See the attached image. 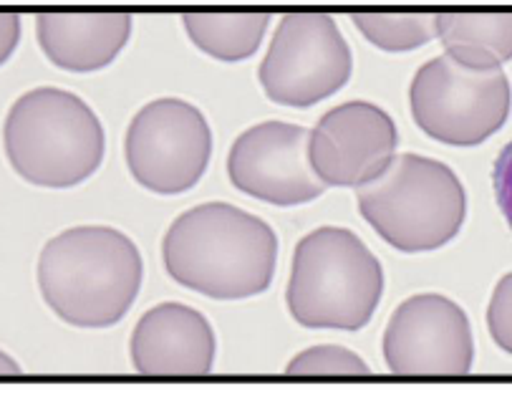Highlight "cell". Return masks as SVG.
Masks as SVG:
<instances>
[{"label":"cell","instance_id":"cell-6","mask_svg":"<svg viewBox=\"0 0 512 414\" xmlns=\"http://www.w3.org/2000/svg\"><path fill=\"white\" fill-rule=\"evenodd\" d=\"M409 107L427 137L452 147H477L507 122L510 79L502 69H477L442 54L417 71Z\"/></svg>","mask_w":512,"mask_h":414},{"label":"cell","instance_id":"cell-12","mask_svg":"<svg viewBox=\"0 0 512 414\" xmlns=\"http://www.w3.org/2000/svg\"><path fill=\"white\" fill-rule=\"evenodd\" d=\"M134 369L144 377H205L215 364V334L200 311L159 303L132 334Z\"/></svg>","mask_w":512,"mask_h":414},{"label":"cell","instance_id":"cell-11","mask_svg":"<svg viewBox=\"0 0 512 414\" xmlns=\"http://www.w3.org/2000/svg\"><path fill=\"white\" fill-rule=\"evenodd\" d=\"M396 124L369 101H349L321 117L308 142L311 167L326 187H361L394 157Z\"/></svg>","mask_w":512,"mask_h":414},{"label":"cell","instance_id":"cell-3","mask_svg":"<svg viewBox=\"0 0 512 414\" xmlns=\"http://www.w3.org/2000/svg\"><path fill=\"white\" fill-rule=\"evenodd\" d=\"M13 170L36 187L64 190L89 180L104 160V129L76 94L41 86L23 94L3 124Z\"/></svg>","mask_w":512,"mask_h":414},{"label":"cell","instance_id":"cell-4","mask_svg":"<svg viewBox=\"0 0 512 414\" xmlns=\"http://www.w3.org/2000/svg\"><path fill=\"white\" fill-rule=\"evenodd\" d=\"M366 223L402 253H427L460 233L467 197L460 177L422 154H394L389 165L356 187Z\"/></svg>","mask_w":512,"mask_h":414},{"label":"cell","instance_id":"cell-7","mask_svg":"<svg viewBox=\"0 0 512 414\" xmlns=\"http://www.w3.org/2000/svg\"><path fill=\"white\" fill-rule=\"evenodd\" d=\"M351 48L326 13H288L260 64V86L280 107L306 109L344 89Z\"/></svg>","mask_w":512,"mask_h":414},{"label":"cell","instance_id":"cell-1","mask_svg":"<svg viewBox=\"0 0 512 414\" xmlns=\"http://www.w3.org/2000/svg\"><path fill=\"white\" fill-rule=\"evenodd\" d=\"M164 268L180 286L217 301L263 293L275 276L278 235L227 202L187 210L162 240Z\"/></svg>","mask_w":512,"mask_h":414},{"label":"cell","instance_id":"cell-5","mask_svg":"<svg viewBox=\"0 0 512 414\" xmlns=\"http://www.w3.org/2000/svg\"><path fill=\"white\" fill-rule=\"evenodd\" d=\"M381 291L379 258L351 230L318 228L296 245L286 301L306 329H364Z\"/></svg>","mask_w":512,"mask_h":414},{"label":"cell","instance_id":"cell-20","mask_svg":"<svg viewBox=\"0 0 512 414\" xmlns=\"http://www.w3.org/2000/svg\"><path fill=\"white\" fill-rule=\"evenodd\" d=\"M21 41V18L16 13H0V66L6 64Z\"/></svg>","mask_w":512,"mask_h":414},{"label":"cell","instance_id":"cell-13","mask_svg":"<svg viewBox=\"0 0 512 414\" xmlns=\"http://www.w3.org/2000/svg\"><path fill=\"white\" fill-rule=\"evenodd\" d=\"M43 54L66 71H99L117 59L132 36L127 13H41L36 18Z\"/></svg>","mask_w":512,"mask_h":414},{"label":"cell","instance_id":"cell-8","mask_svg":"<svg viewBox=\"0 0 512 414\" xmlns=\"http://www.w3.org/2000/svg\"><path fill=\"white\" fill-rule=\"evenodd\" d=\"M124 154L139 185L157 195H180L195 187L210 165V124L190 101H149L129 124Z\"/></svg>","mask_w":512,"mask_h":414},{"label":"cell","instance_id":"cell-9","mask_svg":"<svg viewBox=\"0 0 512 414\" xmlns=\"http://www.w3.org/2000/svg\"><path fill=\"white\" fill-rule=\"evenodd\" d=\"M384 361L396 377H465L475 361L470 319L439 293L407 298L384 331Z\"/></svg>","mask_w":512,"mask_h":414},{"label":"cell","instance_id":"cell-2","mask_svg":"<svg viewBox=\"0 0 512 414\" xmlns=\"http://www.w3.org/2000/svg\"><path fill=\"white\" fill-rule=\"evenodd\" d=\"M38 288L61 321L106 329L124 319L142 288V255L114 228H71L43 245Z\"/></svg>","mask_w":512,"mask_h":414},{"label":"cell","instance_id":"cell-15","mask_svg":"<svg viewBox=\"0 0 512 414\" xmlns=\"http://www.w3.org/2000/svg\"><path fill=\"white\" fill-rule=\"evenodd\" d=\"M192 43L220 61H243L258 51L270 18L265 13H187Z\"/></svg>","mask_w":512,"mask_h":414},{"label":"cell","instance_id":"cell-10","mask_svg":"<svg viewBox=\"0 0 512 414\" xmlns=\"http://www.w3.org/2000/svg\"><path fill=\"white\" fill-rule=\"evenodd\" d=\"M308 142L311 132L298 124H255L230 149V182L245 195L278 207L316 200L326 192V185L311 167Z\"/></svg>","mask_w":512,"mask_h":414},{"label":"cell","instance_id":"cell-16","mask_svg":"<svg viewBox=\"0 0 512 414\" xmlns=\"http://www.w3.org/2000/svg\"><path fill=\"white\" fill-rule=\"evenodd\" d=\"M354 23L381 51H414L437 38L432 13H354Z\"/></svg>","mask_w":512,"mask_h":414},{"label":"cell","instance_id":"cell-14","mask_svg":"<svg viewBox=\"0 0 512 414\" xmlns=\"http://www.w3.org/2000/svg\"><path fill=\"white\" fill-rule=\"evenodd\" d=\"M437 38L460 64L500 69L512 59V13H439Z\"/></svg>","mask_w":512,"mask_h":414},{"label":"cell","instance_id":"cell-21","mask_svg":"<svg viewBox=\"0 0 512 414\" xmlns=\"http://www.w3.org/2000/svg\"><path fill=\"white\" fill-rule=\"evenodd\" d=\"M18 374H21L18 361H13L11 356L0 351V377H18Z\"/></svg>","mask_w":512,"mask_h":414},{"label":"cell","instance_id":"cell-18","mask_svg":"<svg viewBox=\"0 0 512 414\" xmlns=\"http://www.w3.org/2000/svg\"><path fill=\"white\" fill-rule=\"evenodd\" d=\"M487 326H490L495 344L512 354V273H507L492 293L490 308H487Z\"/></svg>","mask_w":512,"mask_h":414},{"label":"cell","instance_id":"cell-19","mask_svg":"<svg viewBox=\"0 0 512 414\" xmlns=\"http://www.w3.org/2000/svg\"><path fill=\"white\" fill-rule=\"evenodd\" d=\"M492 185H495L497 205H500L502 215L512 230V142L502 149L495 167H492Z\"/></svg>","mask_w":512,"mask_h":414},{"label":"cell","instance_id":"cell-17","mask_svg":"<svg viewBox=\"0 0 512 414\" xmlns=\"http://www.w3.org/2000/svg\"><path fill=\"white\" fill-rule=\"evenodd\" d=\"M288 377H369L361 356L344 346H313L288 364Z\"/></svg>","mask_w":512,"mask_h":414}]
</instances>
